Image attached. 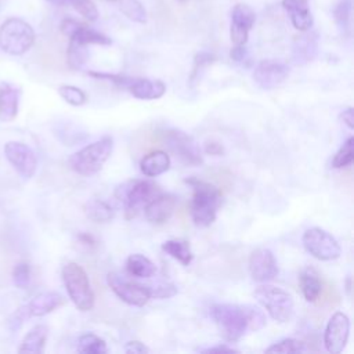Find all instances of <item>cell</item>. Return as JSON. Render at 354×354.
I'll use <instances>...</instances> for the list:
<instances>
[{
  "mask_svg": "<svg viewBox=\"0 0 354 354\" xmlns=\"http://www.w3.org/2000/svg\"><path fill=\"white\" fill-rule=\"evenodd\" d=\"M47 333L48 329L44 325H36L35 328H32L26 336L24 337L21 347H19V353H29V354H40L43 353L46 340H47Z\"/></svg>",
  "mask_w": 354,
  "mask_h": 354,
  "instance_id": "cell-25",
  "label": "cell"
},
{
  "mask_svg": "<svg viewBox=\"0 0 354 354\" xmlns=\"http://www.w3.org/2000/svg\"><path fill=\"white\" fill-rule=\"evenodd\" d=\"M346 290H347V293H350V290H351V278L350 277H347V279H346Z\"/></svg>",
  "mask_w": 354,
  "mask_h": 354,
  "instance_id": "cell-46",
  "label": "cell"
},
{
  "mask_svg": "<svg viewBox=\"0 0 354 354\" xmlns=\"http://www.w3.org/2000/svg\"><path fill=\"white\" fill-rule=\"evenodd\" d=\"M62 281L69 299L80 311H90L94 307V292L87 272L77 263L69 261L62 267Z\"/></svg>",
  "mask_w": 354,
  "mask_h": 354,
  "instance_id": "cell-6",
  "label": "cell"
},
{
  "mask_svg": "<svg viewBox=\"0 0 354 354\" xmlns=\"http://www.w3.org/2000/svg\"><path fill=\"white\" fill-rule=\"evenodd\" d=\"M62 304H64V297L58 292H43L30 300L26 310L29 315L43 317L57 310Z\"/></svg>",
  "mask_w": 354,
  "mask_h": 354,
  "instance_id": "cell-22",
  "label": "cell"
},
{
  "mask_svg": "<svg viewBox=\"0 0 354 354\" xmlns=\"http://www.w3.org/2000/svg\"><path fill=\"white\" fill-rule=\"evenodd\" d=\"M35 30L24 19L11 17L0 25V48L10 55L25 54L35 43Z\"/></svg>",
  "mask_w": 354,
  "mask_h": 354,
  "instance_id": "cell-7",
  "label": "cell"
},
{
  "mask_svg": "<svg viewBox=\"0 0 354 354\" xmlns=\"http://www.w3.org/2000/svg\"><path fill=\"white\" fill-rule=\"evenodd\" d=\"M4 153L11 166L21 174V177H33L37 167V159L35 152L28 145L17 141H10L4 147Z\"/></svg>",
  "mask_w": 354,
  "mask_h": 354,
  "instance_id": "cell-15",
  "label": "cell"
},
{
  "mask_svg": "<svg viewBox=\"0 0 354 354\" xmlns=\"http://www.w3.org/2000/svg\"><path fill=\"white\" fill-rule=\"evenodd\" d=\"M170 156L166 151L156 149L144 155L140 160V170L147 177H156L170 169Z\"/></svg>",
  "mask_w": 354,
  "mask_h": 354,
  "instance_id": "cell-21",
  "label": "cell"
},
{
  "mask_svg": "<svg viewBox=\"0 0 354 354\" xmlns=\"http://www.w3.org/2000/svg\"><path fill=\"white\" fill-rule=\"evenodd\" d=\"M77 239H79V242H80V245H83V246H86V248H91V246H95V239L90 235V234H80L79 236H77Z\"/></svg>",
  "mask_w": 354,
  "mask_h": 354,
  "instance_id": "cell-45",
  "label": "cell"
},
{
  "mask_svg": "<svg viewBox=\"0 0 354 354\" xmlns=\"http://www.w3.org/2000/svg\"><path fill=\"white\" fill-rule=\"evenodd\" d=\"M230 55H231V58H232L234 61H236V62L243 61L245 57H246L245 46H234V47L231 48V51H230Z\"/></svg>",
  "mask_w": 354,
  "mask_h": 354,
  "instance_id": "cell-43",
  "label": "cell"
},
{
  "mask_svg": "<svg viewBox=\"0 0 354 354\" xmlns=\"http://www.w3.org/2000/svg\"><path fill=\"white\" fill-rule=\"evenodd\" d=\"M124 351L129 354H144V353H149V348L140 340H131L126 343Z\"/></svg>",
  "mask_w": 354,
  "mask_h": 354,
  "instance_id": "cell-40",
  "label": "cell"
},
{
  "mask_svg": "<svg viewBox=\"0 0 354 354\" xmlns=\"http://www.w3.org/2000/svg\"><path fill=\"white\" fill-rule=\"evenodd\" d=\"M122 12L131 21L138 24L147 22V11L138 0H116Z\"/></svg>",
  "mask_w": 354,
  "mask_h": 354,
  "instance_id": "cell-31",
  "label": "cell"
},
{
  "mask_svg": "<svg viewBox=\"0 0 354 354\" xmlns=\"http://www.w3.org/2000/svg\"><path fill=\"white\" fill-rule=\"evenodd\" d=\"M177 206V198L173 194L160 192L142 209L145 218L152 224L166 223L174 213Z\"/></svg>",
  "mask_w": 354,
  "mask_h": 354,
  "instance_id": "cell-17",
  "label": "cell"
},
{
  "mask_svg": "<svg viewBox=\"0 0 354 354\" xmlns=\"http://www.w3.org/2000/svg\"><path fill=\"white\" fill-rule=\"evenodd\" d=\"M299 286L303 293V297L307 301L310 303L317 301V299L322 292V282L319 279L317 270L310 266L304 267L299 275Z\"/></svg>",
  "mask_w": 354,
  "mask_h": 354,
  "instance_id": "cell-23",
  "label": "cell"
},
{
  "mask_svg": "<svg viewBox=\"0 0 354 354\" xmlns=\"http://www.w3.org/2000/svg\"><path fill=\"white\" fill-rule=\"evenodd\" d=\"M106 1H116V0H106Z\"/></svg>",
  "mask_w": 354,
  "mask_h": 354,
  "instance_id": "cell-48",
  "label": "cell"
},
{
  "mask_svg": "<svg viewBox=\"0 0 354 354\" xmlns=\"http://www.w3.org/2000/svg\"><path fill=\"white\" fill-rule=\"evenodd\" d=\"M126 270L131 277L151 278L156 272V266L147 256L141 253H133L126 260Z\"/></svg>",
  "mask_w": 354,
  "mask_h": 354,
  "instance_id": "cell-24",
  "label": "cell"
},
{
  "mask_svg": "<svg viewBox=\"0 0 354 354\" xmlns=\"http://www.w3.org/2000/svg\"><path fill=\"white\" fill-rule=\"evenodd\" d=\"M185 183L192 188L189 213L194 224L201 228L212 225L221 205V191L214 184L196 177L187 178Z\"/></svg>",
  "mask_w": 354,
  "mask_h": 354,
  "instance_id": "cell-2",
  "label": "cell"
},
{
  "mask_svg": "<svg viewBox=\"0 0 354 354\" xmlns=\"http://www.w3.org/2000/svg\"><path fill=\"white\" fill-rule=\"evenodd\" d=\"M289 66L281 61L263 59L253 69V80L263 90H272L286 80Z\"/></svg>",
  "mask_w": 354,
  "mask_h": 354,
  "instance_id": "cell-12",
  "label": "cell"
},
{
  "mask_svg": "<svg viewBox=\"0 0 354 354\" xmlns=\"http://www.w3.org/2000/svg\"><path fill=\"white\" fill-rule=\"evenodd\" d=\"M353 160H354V138L350 136L343 142V145L336 151L330 165L333 169H344L347 166H351Z\"/></svg>",
  "mask_w": 354,
  "mask_h": 354,
  "instance_id": "cell-30",
  "label": "cell"
},
{
  "mask_svg": "<svg viewBox=\"0 0 354 354\" xmlns=\"http://www.w3.org/2000/svg\"><path fill=\"white\" fill-rule=\"evenodd\" d=\"M160 192L162 189L155 181L134 178L118 185L115 198L122 203L126 218H133Z\"/></svg>",
  "mask_w": 354,
  "mask_h": 354,
  "instance_id": "cell-3",
  "label": "cell"
},
{
  "mask_svg": "<svg viewBox=\"0 0 354 354\" xmlns=\"http://www.w3.org/2000/svg\"><path fill=\"white\" fill-rule=\"evenodd\" d=\"M127 90L138 100H158L166 93V84L158 79L133 77Z\"/></svg>",
  "mask_w": 354,
  "mask_h": 354,
  "instance_id": "cell-19",
  "label": "cell"
},
{
  "mask_svg": "<svg viewBox=\"0 0 354 354\" xmlns=\"http://www.w3.org/2000/svg\"><path fill=\"white\" fill-rule=\"evenodd\" d=\"M106 282L109 288L113 290V293L126 304L142 307L151 299V292L148 285L127 279L126 277L118 272H108Z\"/></svg>",
  "mask_w": 354,
  "mask_h": 354,
  "instance_id": "cell-10",
  "label": "cell"
},
{
  "mask_svg": "<svg viewBox=\"0 0 354 354\" xmlns=\"http://www.w3.org/2000/svg\"><path fill=\"white\" fill-rule=\"evenodd\" d=\"M61 32L65 36H68L69 40L77 41L84 46H91V44L109 46L112 43V40L106 35H104L95 29H91L72 18H65L61 22Z\"/></svg>",
  "mask_w": 354,
  "mask_h": 354,
  "instance_id": "cell-16",
  "label": "cell"
},
{
  "mask_svg": "<svg viewBox=\"0 0 354 354\" xmlns=\"http://www.w3.org/2000/svg\"><path fill=\"white\" fill-rule=\"evenodd\" d=\"M86 216L94 223H108L113 218L112 206L102 199H91L84 205Z\"/></svg>",
  "mask_w": 354,
  "mask_h": 354,
  "instance_id": "cell-28",
  "label": "cell"
},
{
  "mask_svg": "<svg viewBox=\"0 0 354 354\" xmlns=\"http://www.w3.org/2000/svg\"><path fill=\"white\" fill-rule=\"evenodd\" d=\"M350 14H351V0H340L333 10L335 22L339 26V29L343 32L348 29Z\"/></svg>",
  "mask_w": 354,
  "mask_h": 354,
  "instance_id": "cell-35",
  "label": "cell"
},
{
  "mask_svg": "<svg viewBox=\"0 0 354 354\" xmlns=\"http://www.w3.org/2000/svg\"><path fill=\"white\" fill-rule=\"evenodd\" d=\"M213 61H214V55L210 54V53H199V54H196V57L194 59V71H192L191 79H195L196 72L203 69L206 65L212 64Z\"/></svg>",
  "mask_w": 354,
  "mask_h": 354,
  "instance_id": "cell-39",
  "label": "cell"
},
{
  "mask_svg": "<svg viewBox=\"0 0 354 354\" xmlns=\"http://www.w3.org/2000/svg\"><path fill=\"white\" fill-rule=\"evenodd\" d=\"M18 93L17 90L4 86L0 88V120L8 122L17 116Z\"/></svg>",
  "mask_w": 354,
  "mask_h": 354,
  "instance_id": "cell-27",
  "label": "cell"
},
{
  "mask_svg": "<svg viewBox=\"0 0 354 354\" xmlns=\"http://www.w3.org/2000/svg\"><path fill=\"white\" fill-rule=\"evenodd\" d=\"M307 350L306 344L301 340L293 337H285L272 343L266 348L267 353H304Z\"/></svg>",
  "mask_w": 354,
  "mask_h": 354,
  "instance_id": "cell-33",
  "label": "cell"
},
{
  "mask_svg": "<svg viewBox=\"0 0 354 354\" xmlns=\"http://www.w3.org/2000/svg\"><path fill=\"white\" fill-rule=\"evenodd\" d=\"M87 47L88 46H84V44H80L77 41L69 40L66 58H68V64L72 69H80L86 64V61L88 58Z\"/></svg>",
  "mask_w": 354,
  "mask_h": 354,
  "instance_id": "cell-32",
  "label": "cell"
},
{
  "mask_svg": "<svg viewBox=\"0 0 354 354\" xmlns=\"http://www.w3.org/2000/svg\"><path fill=\"white\" fill-rule=\"evenodd\" d=\"M223 353V351H225V353H236L238 350H235L234 347H230V346H227V344H220V346H214V347H209V348H205L203 350V353Z\"/></svg>",
  "mask_w": 354,
  "mask_h": 354,
  "instance_id": "cell-44",
  "label": "cell"
},
{
  "mask_svg": "<svg viewBox=\"0 0 354 354\" xmlns=\"http://www.w3.org/2000/svg\"><path fill=\"white\" fill-rule=\"evenodd\" d=\"M58 93L59 95L71 105L73 106H80L83 104H86L87 101V95L86 93L76 87V86H71V84H64V86H59L58 88Z\"/></svg>",
  "mask_w": 354,
  "mask_h": 354,
  "instance_id": "cell-34",
  "label": "cell"
},
{
  "mask_svg": "<svg viewBox=\"0 0 354 354\" xmlns=\"http://www.w3.org/2000/svg\"><path fill=\"white\" fill-rule=\"evenodd\" d=\"M14 283L18 288H26L30 281V267L28 263H18L12 271Z\"/></svg>",
  "mask_w": 354,
  "mask_h": 354,
  "instance_id": "cell-38",
  "label": "cell"
},
{
  "mask_svg": "<svg viewBox=\"0 0 354 354\" xmlns=\"http://www.w3.org/2000/svg\"><path fill=\"white\" fill-rule=\"evenodd\" d=\"M178 1H185V0H178Z\"/></svg>",
  "mask_w": 354,
  "mask_h": 354,
  "instance_id": "cell-49",
  "label": "cell"
},
{
  "mask_svg": "<svg viewBox=\"0 0 354 354\" xmlns=\"http://www.w3.org/2000/svg\"><path fill=\"white\" fill-rule=\"evenodd\" d=\"M73 6V8L87 21L94 22L98 18V10L93 0H68Z\"/></svg>",
  "mask_w": 354,
  "mask_h": 354,
  "instance_id": "cell-36",
  "label": "cell"
},
{
  "mask_svg": "<svg viewBox=\"0 0 354 354\" xmlns=\"http://www.w3.org/2000/svg\"><path fill=\"white\" fill-rule=\"evenodd\" d=\"M77 351L84 354H105L108 351L106 343L102 337L94 333H84L77 339Z\"/></svg>",
  "mask_w": 354,
  "mask_h": 354,
  "instance_id": "cell-29",
  "label": "cell"
},
{
  "mask_svg": "<svg viewBox=\"0 0 354 354\" xmlns=\"http://www.w3.org/2000/svg\"><path fill=\"white\" fill-rule=\"evenodd\" d=\"M162 250L170 257H173L174 260H177L178 263H181L183 266H189L194 259V253L187 241H181V239L165 241L162 243Z\"/></svg>",
  "mask_w": 354,
  "mask_h": 354,
  "instance_id": "cell-26",
  "label": "cell"
},
{
  "mask_svg": "<svg viewBox=\"0 0 354 354\" xmlns=\"http://www.w3.org/2000/svg\"><path fill=\"white\" fill-rule=\"evenodd\" d=\"M163 140L169 151L184 165L199 166L203 162L201 148L189 134L177 129H170L165 131Z\"/></svg>",
  "mask_w": 354,
  "mask_h": 354,
  "instance_id": "cell-9",
  "label": "cell"
},
{
  "mask_svg": "<svg viewBox=\"0 0 354 354\" xmlns=\"http://www.w3.org/2000/svg\"><path fill=\"white\" fill-rule=\"evenodd\" d=\"M253 297L263 306L274 321L286 324L292 319L295 313V301L293 296L288 290L266 282L254 289Z\"/></svg>",
  "mask_w": 354,
  "mask_h": 354,
  "instance_id": "cell-5",
  "label": "cell"
},
{
  "mask_svg": "<svg viewBox=\"0 0 354 354\" xmlns=\"http://www.w3.org/2000/svg\"><path fill=\"white\" fill-rule=\"evenodd\" d=\"M149 286V292H151V299H167L171 297L177 293V288L176 285L170 283V282H159L155 285H148Z\"/></svg>",
  "mask_w": 354,
  "mask_h": 354,
  "instance_id": "cell-37",
  "label": "cell"
},
{
  "mask_svg": "<svg viewBox=\"0 0 354 354\" xmlns=\"http://www.w3.org/2000/svg\"><path fill=\"white\" fill-rule=\"evenodd\" d=\"M112 151L113 138L111 136H104L100 140L87 144L86 147L75 152L69 158L68 163L75 173L88 177L102 169L104 163L109 159Z\"/></svg>",
  "mask_w": 354,
  "mask_h": 354,
  "instance_id": "cell-4",
  "label": "cell"
},
{
  "mask_svg": "<svg viewBox=\"0 0 354 354\" xmlns=\"http://www.w3.org/2000/svg\"><path fill=\"white\" fill-rule=\"evenodd\" d=\"M249 272L253 281L266 283L277 278L278 264L274 253L267 248H259L249 256Z\"/></svg>",
  "mask_w": 354,
  "mask_h": 354,
  "instance_id": "cell-13",
  "label": "cell"
},
{
  "mask_svg": "<svg viewBox=\"0 0 354 354\" xmlns=\"http://www.w3.org/2000/svg\"><path fill=\"white\" fill-rule=\"evenodd\" d=\"M318 54V33L308 29L301 32L292 47V57L296 64H307L313 61Z\"/></svg>",
  "mask_w": 354,
  "mask_h": 354,
  "instance_id": "cell-18",
  "label": "cell"
},
{
  "mask_svg": "<svg viewBox=\"0 0 354 354\" xmlns=\"http://www.w3.org/2000/svg\"><path fill=\"white\" fill-rule=\"evenodd\" d=\"M282 7L288 11L290 22L297 30L311 29L314 18L308 8V0H282Z\"/></svg>",
  "mask_w": 354,
  "mask_h": 354,
  "instance_id": "cell-20",
  "label": "cell"
},
{
  "mask_svg": "<svg viewBox=\"0 0 354 354\" xmlns=\"http://www.w3.org/2000/svg\"><path fill=\"white\" fill-rule=\"evenodd\" d=\"M205 152L209 153V155H216V156H218V155H223L224 148H223V145H221L220 142H217V141H207V142L205 144Z\"/></svg>",
  "mask_w": 354,
  "mask_h": 354,
  "instance_id": "cell-42",
  "label": "cell"
},
{
  "mask_svg": "<svg viewBox=\"0 0 354 354\" xmlns=\"http://www.w3.org/2000/svg\"><path fill=\"white\" fill-rule=\"evenodd\" d=\"M350 335V319L342 313L336 311L330 315L324 330V346L328 353L339 354L347 344Z\"/></svg>",
  "mask_w": 354,
  "mask_h": 354,
  "instance_id": "cell-11",
  "label": "cell"
},
{
  "mask_svg": "<svg viewBox=\"0 0 354 354\" xmlns=\"http://www.w3.org/2000/svg\"><path fill=\"white\" fill-rule=\"evenodd\" d=\"M340 119L343 120V123L350 129L353 130L354 129V109L353 106H348L346 109H343L340 112Z\"/></svg>",
  "mask_w": 354,
  "mask_h": 354,
  "instance_id": "cell-41",
  "label": "cell"
},
{
  "mask_svg": "<svg viewBox=\"0 0 354 354\" xmlns=\"http://www.w3.org/2000/svg\"><path fill=\"white\" fill-rule=\"evenodd\" d=\"M256 22V14L245 3H238L231 12L230 37L234 46H245L249 39V32Z\"/></svg>",
  "mask_w": 354,
  "mask_h": 354,
  "instance_id": "cell-14",
  "label": "cell"
},
{
  "mask_svg": "<svg viewBox=\"0 0 354 354\" xmlns=\"http://www.w3.org/2000/svg\"><path fill=\"white\" fill-rule=\"evenodd\" d=\"M48 1H51V3H54V4H57V6H61V4L68 3V0H48Z\"/></svg>",
  "mask_w": 354,
  "mask_h": 354,
  "instance_id": "cell-47",
  "label": "cell"
},
{
  "mask_svg": "<svg viewBox=\"0 0 354 354\" xmlns=\"http://www.w3.org/2000/svg\"><path fill=\"white\" fill-rule=\"evenodd\" d=\"M210 317L227 342H238L248 332L260 330L267 319L264 313L252 304L217 303L210 307Z\"/></svg>",
  "mask_w": 354,
  "mask_h": 354,
  "instance_id": "cell-1",
  "label": "cell"
},
{
  "mask_svg": "<svg viewBox=\"0 0 354 354\" xmlns=\"http://www.w3.org/2000/svg\"><path fill=\"white\" fill-rule=\"evenodd\" d=\"M301 243L304 249L317 260L330 261L342 254V248L332 234L319 227H311L303 232Z\"/></svg>",
  "mask_w": 354,
  "mask_h": 354,
  "instance_id": "cell-8",
  "label": "cell"
}]
</instances>
